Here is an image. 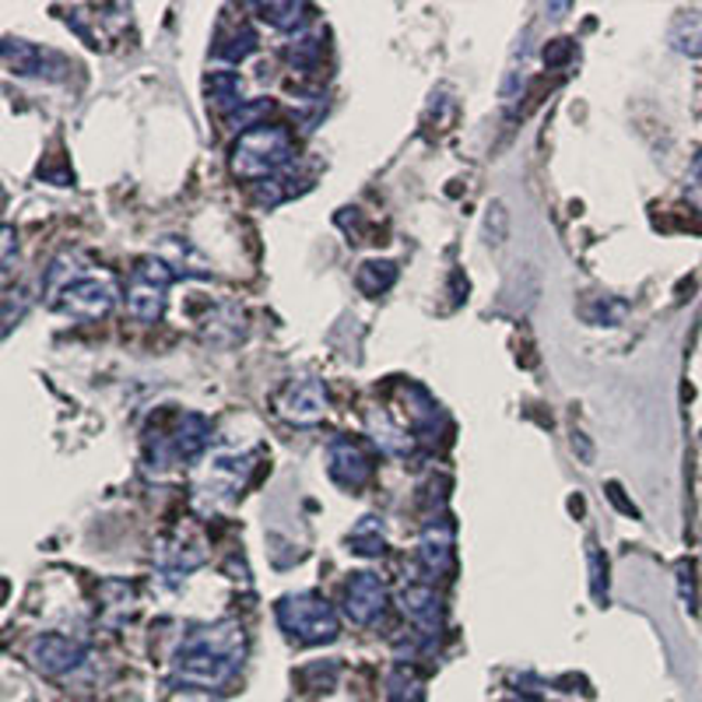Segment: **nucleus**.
I'll list each match as a JSON object with an SVG mask.
<instances>
[{"label":"nucleus","instance_id":"obj_2","mask_svg":"<svg viewBox=\"0 0 702 702\" xmlns=\"http://www.w3.org/2000/svg\"><path fill=\"white\" fill-rule=\"evenodd\" d=\"M292 138L285 127H257L243 133V141L235 144L232 169L246 179H264L278 173L292 158Z\"/></svg>","mask_w":702,"mask_h":702},{"label":"nucleus","instance_id":"obj_13","mask_svg":"<svg viewBox=\"0 0 702 702\" xmlns=\"http://www.w3.org/2000/svg\"><path fill=\"white\" fill-rule=\"evenodd\" d=\"M692 183H695V190L702 193V155L695 158V166H692Z\"/></svg>","mask_w":702,"mask_h":702},{"label":"nucleus","instance_id":"obj_10","mask_svg":"<svg viewBox=\"0 0 702 702\" xmlns=\"http://www.w3.org/2000/svg\"><path fill=\"white\" fill-rule=\"evenodd\" d=\"M422 559L429 570L446 573L454 565V531L450 524H432L422 537Z\"/></svg>","mask_w":702,"mask_h":702},{"label":"nucleus","instance_id":"obj_3","mask_svg":"<svg viewBox=\"0 0 702 702\" xmlns=\"http://www.w3.org/2000/svg\"><path fill=\"white\" fill-rule=\"evenodd\" d=\"M278 622L285 625V633L295 636L298 643H331L337 636L334 608L312 593L285 597V601L278 604Z\"/></svg>","mask_w":702,"mask_h":702},{"label":"nucleus","instance_id":"obj_12","mask_svg":"<svg viewBox=\"0 0 702 702\" xmlns=\"http://www.w3.org/2000/svg\"><path fill=\"white\" fill-rule=\"evenodd\" d=\"M675 47L681 53H692V56H702V18L692 14V18H685L681 28L675 33Z\"/></svg>","mask_w":702,"mask_h":702},{"label":"nucleus","instance_id":"obj_1","mask_svg":"<svg viewBox=\"0 0 702 702\" xmlns=\"http://www.w3.org/2000/svg\"><path fill=\"white\" fill-rule=\"evenodd\" d=\"M243 664V629L221 622L215 629L193 633L183 650L176 653V678L193 689H218Z\"/></svg>","mask_w":702,"mask_h":702},{"label":"nucleus","instance_id":"obj_11","mask_svg":"<svg viewBox=\"0 0 702 702\" xmlns=\"http://www.w3.org/2000/svg\"><path fill=\"white\" fill-rule=\"evenodd\" d=\"M162 285H155V281H148V278H138V285L130 289V312L133 317H141V320H158L162 317Z\"/></svg>","mask_w":702,"mask_h":702},{"label":"nucleus","instance_id":"obj_4","mask_svg":"<svg viewBox=\"0 0 702 702\" xmlns=\"http://www.w3.org/2000/svg\"><path fill=\"white\" fill-rule=\"evenodd\" d=\"M33 661L42 675H67V671L81 667L85 664V647L74 643L67 636H39L33 643Z\"/></svg>","mask_w":702,"mask_h":702},{"label":"nucleus","instance_id":"obj_9","mask_svg":"<svg viewBox=\"0 0 702 702\" xmlns=\"http://www.w3.org/2000/svg\"><path fill=\"white\" fill-rule=\"evenodd\" d=\"M327 408V394L320 391L317 380H306L289 391V400H285V414L295 418V422H317Z\"/></svg>","mask_w":702,"mask_h":702},{"label":"nucleus","instance_id":"obj_5","mask_svg":"<svg viewBox=\"0 0 702 702\" xmlns=\"http://www.w3.org/2000/svg\"><path fill=\"white\" fill-rule=\"evenodd\" d=\"M64 306L71 317H81V320H92V317H102L110 306H113V289L106 281H95V278H81L74 281V285L64 289Z\"/></svg>","mask_w":702,"mask_h":702},{"label":"nucleus","instance_id":"obj_6","mask_svg":"<svg viewBox=\"0 0 702 702\" xmlns=\"http://www.w3.org/2000/svg\"><path fill=\"white\" fill-rule=\"evenodd\" d=\"M348 618L358 625H369L383 615V584L369 573H355L348 584Z\"/></svg>","mask_w":702,"mask_h":702},{"label":"nucleus","instance_id":"obj_8","mask_svg":"<svg viewBox=\"0 0 702 702\" xmlns=\"http://www.w3.org/2000/svg\"><path fill=\"white\" fill-rule=\"evenodd\" d=\"M405 615L422 629L425 636H436L439 633V622H443V608H439V597L432 593L425 584H414L405 590Z\"/></svg>","mask_w":702,"mask_h":702},{"label":"nucleus","instance_id":"obj_7","mask_svg":"<svg viewBox=\"0 0 702 702\" xmlns=\"http://www.w3.org/2000/svg\"><path fill=\"white\" fill-rule=\"evenodd\" d=\"M372 474V464L369 457L358 450V443L352 439H337L331 446V477L337 485H348V488H358Z\"/></svg>","mask_w":702,"mask_h":702}]
</instances>
